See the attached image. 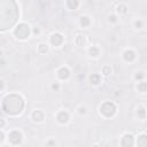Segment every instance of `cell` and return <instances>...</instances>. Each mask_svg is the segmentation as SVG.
Returning <instances> with one entry per match:
<instances>
[{
    "label": "cell",
    "mask_w": 147,
    "mask_h": 147,
    "mask_svg": "<svg viewBox=\"0 0 147 147\" xmlns=\"http://www.w3.org/2000/svg\"><path fill=\"white\" fill-rule=\"evenodd\" d=\"M116 114H117V106L113 101L107 100V101L102 102L99 107V115L105 119L113 118V117H115Z\"/></svg>",
    "instance_id": "1"
},
{
    "label": "cell",
    "mask_w": 147,
    "mask_h": 147,
    "mask_svg": "<svg viewBox=\"0 0 147 147\" xmlns=\"http://www.w3.org/2000/svg\"><path fill=\"white\" fill-rule=\"evenodd\" d=\"M13 36L17 39V40H21V41H24L26 39L30 38L31 36V26L24 22L22 23H18L14 30H13Z\"/></svg>",
    "instance_id": "2"
},
{
    "label": "cell",
    "mask_w": 147,
    "mask_h": 147,
    "mask_svg": "<svg viewBox=\"0 0 147 147\" xmlns=\"http://www.w3.org/2000/svg\"><path fill=\"white\" fill-rule=\"evenodd\" d=\"M6 139L8 140V144L9 145L17 146V145H21L22 141H23V133L18 129H11V130L8 131Z\"/></svg>",
    "instance_id": "3"
},
{
    "label": "cell",
    "mask_w": 147,
    "mask_h": 147,
    "mask_svg": "<svg viewBox=\"0 0 147 147\" xmlns=\"http://www.w3.org/2000/svg\"><path fill=\"white\" fill-rule=\"evenodd\" d=\"M63 44H64V36L60 31H54V32H52L49 34V37H48V45L59 48V47L63 46Z\"/></svg>",
    "instance_id": "4"
},
{
    "label": "cell",
    "mask_w": 147,
    "mask_h": 147,
    "mask_svg": "<svg viewBox=\"0 0 147 147\" xmlns=\"http://www.w3.org/2000/svg\"><path fill=\"white\" fill-rule=\"evenodd\" d=\"M55 121L59 125H62V126H65L70 123L71 121V116H70V113L68 110H59L56 114H55Z\"/></svg>",
    "instance_id": "5"
},
{
    "label": "cell",
    "mask_w": 147,
    "mask_h": 147,
    "mask_svg": "<svg viewBox=\"0 0 147 147\" xmlns=\"http://www.w3.org/2000/svg\"><path fill=\"white\" fill-rule=\"evenodd\" d=\"M55 76H56L57 80H60V82H65V80H68V79L71 77V70H70V68L67 67V65H61V67H59V68L56 69Z\"/></svg>",
    "instance_id": "6"
},
{
    "label": "cell",
    "mask_w": 147,
    "mask_h": 147,
    "mask_svg": "<svg viewBox=\"0 0 147 147\" xmlns=\"http://www.w3.org/2000/svg\"><path fill=\"white\" fill-rule=\"evenodd\" d=\"M122 60L126 63H133L137 60V53L133 48H125L122 52Z\"/></svg>",
    "instance_id": "7"
},
{
    "label": "cell",
    "mask_w": 147,
    "mask_h": 147,
    "mask_svg": "<svg viewBox=\"0 0 147 147\" xmlns=\"http://www.w3.org/2000/svg\"><path fill=\"white\" fill-rule=\"evenodd\" d=\"M30 118L34 123H42L46 119V114L42 109H33L30 114Z\"/></svg>",
    "instance_id": "8"
},
{
    "label": "cell",
    "mask_w": 147,
    "mask_h": 147,
    "mask_svg": "<svg viewBox=\"0 0 147 147\" xmlns=\"http://www.w3.org/2000/svg\"><path fill=\"white\" fill-rule=\"evenodd\" d=\"M119 145H121V146H124V147H127V146H134V136H133L132 133L125 132V133L121 137Z\"/></svg>",
    "instance_id": "9"
},
{
    "label": "cell",
    "mask_w": 147,
    "mask_h": 147,
    "mask_svg": "<svg viewBox=\"0 0 147 147\" xmlns=\"http://www.w3.org/2000/svg\"><path fill=\"white\" fill-rule=\"evenodd\" d=\"M86 53L91 59H98L101 55V49L98 45H91L86 48Z\"/></svg>",
    "instance_id": "10"
},
{
    "label": "cell",
    "mask_w": 147,
    "mask_h": 147,
    "mask_svg": "<svg viewBox=\"0 0 147 147\" xmlns=\"http://www.w3.org/2000/svg\"><path fill=\"white\" fill-rule=\"evenodd\" d=\"M88 83L92 85V86H99L102 84V76L98 72H93V74H90L88 77Z\"/></svg>",
    "instance_id": "11"
},
{
    "label": "cell",
    "mask_w": 147,
    "mask_h": 147,
    "mask_svg": "<svg viewBox=\"0 0 147 147\" xmlns=\"http://www.w3.org/2000/svg\"><path fill=\"white\" fill-rule=\"evenodd\" d=\"M92 24V20L88 15H82L78 18V25L80 29H88Z\"/></svg>",
    "instance_id": "12"
},
{
    "label": "cell",
    "mask_w": 147,
    "mask_h": 147,
    "mask_svg": "<svg viewBox=\"0 0 147 147\" xmlns=\"http://www.w3.org/2000/svg\"><path fill=\"white\" fill-rule=\"evenodd\" d=\"M74 42L77 47H85L87 44V37L83 33H77L74 38Z\"/></svg>",
    "instance_id": "13"
},
{
    "label": "cell",
    "mask_w": 147,
    "mask_h": 147,
    "mask_svg": "<svg viewBox=\"0 0 147 147\" xmlns=\"http://www.w3.org/2000/svg\"><path fill=\"white\" fill-rule=\"evenodd\" d=\"M127 13H129V7H127V5L124 3V2L118 3V5L116 6V8H115V14H116L118 17L125 16Z\"/></svg>",
    "instance_id": "14"
},
{
    "label": "cell",
    "mask_w": 147,
    "mask_h": 147,
    "mask_svg": "<svg viewBox=\"0 0 147 147\" xmlns=\"http://www.w3.org/2000/svg\"><path fill=\"white\" fill-rule=\"evenodd\" d=\"M147 145V136L145 132L140 133L137 138H134V146H141L145 147Z\"/></svg>",
    "instance_id": "15"
},
{
    "label": "cell",
    "mask_w": 147,
    "mask_h": 147,
    "mask_svg": "<svg viewBox=\"0 0 147 147\" xmlns=\"http://www.w3.org/2000/svg\"><path fill=\"white\" fill-rule=\"evenodd\" d=\"M37 53L39 55H46L48 52H49V45L46 44V42H40L37 45Z\"/></svg>",
    "instance_id": "16"
},
{
    "label": "cell",
    "mask_w": 147,
    "mask_h": 147,
    "mask_svg": "<svg viewBox=\"0 0 147 147\" xmlns=\"http://www.w3.org/2000/svg\"><path fill=\"white\" fill-rule=\"evenodd\" d=\"M65 7L69 10H77L80 7V0H65Z\"/></svg>",
    "instance_id": "17"
},
{
    "label": "cell",
    "mask_w": 147,
    "mask_h": 147,
    "mask_svg": "<svg viewBox=\"0 0 147 147\" xmlns=\"http://www.w3.org/2000/svg\"><path fill=\"white\" fill-rule=\"evenodd\" d=\"M136 88H137V91H138L139 93H141V94H145V93L147 92V83H146V80L144 79V80L137 82Z\"/></svg>",
    "instance_id": "18"
},
{
    "label": "cell",
    "mask_w": 147,
    "mask_h": 147,
    "mask_svg": "<svg viewBox=\"0 0 147 147\" xmlns=\"http://www.w3.org/2000/svg\"><path fill=\"white\" fill-rule=\"evenodd\" d=\"M113 74V68L109 65V64H105L101 67V70H100V75L102 77H108Z\"/></svg>",
    "instance_id": "19"
},
{
    "label": "cell",
    "mask_w": 147,
    "mask_h": 147,
    "mask_svg": "<svg viewBox=\"0 0 147 147\" xmlns=\"http://www.w3.org/2000/svg\"><path fill=\"white\" fill-rule=\"evenodd\" d=\"M136 114H137V117L140 121H145L146 119V108H145V106H139L137 108Z\"/></svg>",
    "instance_id": "20"
},
{
    "label": "cell",
    "mask_w": 147,
    "mask_h": 147,
    "mask_svg": "<svg viewBox=\"0 0 147 147\" xmlns=\"http://www.w3.org/2000/svg\"><path fill=\"white\" fill-rule=\"evenodd\" d=\"M75 111H76V114L79 115V116H86L87 113H88V109H87V107H86L85 105H79V106L76 107Z\"/></svg>",
    "instance_id": "21"
},
{
    "label": "cell",
    "mask_w": 147,
    "mask_h": 147,
    "mask_svg": "<svg viewBox=\"0 0 147 147\" xmlns=\"http://www.w3.org/2000/svg\"><path fill=\"white\" fill-rule=\"evenodd\" d=\"M144 25H145V23L141 18H134L132 21V26L134 30H141L144 28Z\"/></svg>",
    "instance_id": "22"
},
{
    "label": "cell",
    "mask_w": 147,
    "mask_h": 147,
    "mask_svg": "<svg viewBox=\"0 0 147 147\" xmlns=\"http://www.w3.org/2000/svg\"><path fill=\"white\" fill-rule=\"evenodd\" d=\"M145 77H146L145 71H144V70H138V71H136V72H134V75H133V80L137 83V82L144 80V79H145Z\"/></svg>",
    "instance_id": "23"
},
{
    "label": "cell",
    "mask_w": 147,
    "mask_h": 147,
    "mask_svg": "<svg viewBox=\"0 0 147 147\" xmlns=\"http://www.w3.org/2000/svg\"><path fill=\"white\" fill-rule=\"evenodd\" d=\"M51 90H52L53 92H59V91L61 90V83H60L59 80L52 83V84H51Z\"/></svg>",
    "instance_id": "24"
},
{
    "label": "cell",
    "mask_w": 147,
    "mask_h": 147,
    "mask_svg": "<svg viewBox=\"0 0 147 147\" xmlns=\"http://www.w3.org/2000/svg\"><path fill=\"white\" fill-rule=\"evenodd\" d=\"M118 16L116 15V14H110V15H108V22L109 23H111V24H116L117 22H118Z\"/></svg>",
    "instance_id": "25"
},
{
    "label": "cell",
    "mask_w": 147,
    "mask_h": 147,
    "mask_svg": "<svg viewBox=\"0 0 147 147\" xmlns=\"http://www.w3.org/2000/svg\"><path fill=\"white\" fill-rule=\"evenodd\" d=\"M31 34L32 36H36V37H39L41 34V29L39 26H33L31 28Z\"/></svg>",
    "instance_id": "26"
},
{
    "label": "cell",
    "mask_w": 147,
    "mask_h": 147,
    "mask_svg": "<svg viewBox=\"0 0 147 147\" xmlns=\"http://www.w3.org/2000/svg\"><path fill=\"white\" fill-rule=\"evenodd\" d=\"M6 138H7V136H6L5 131H3L2 129H0V145L5 144V141H6Z\"/></svg>",
    "instance_id": "27"
},
{
    "label": "cell",
    "mask_w": 147,
    "mask_h": 147,
    "mask_svg": "<svg viewBox=\"0 0 147 147\" xmlns=\"http://www.w3.org/2000/svg\"><path fill=\"white\" fill-rule=\"evenodd\" d=\"M5 64H6V56L3 51L0 49V65H5Z\"/></svg>",
    "instance_id": "28"
},
{
    "label": "cell",
    "mask_w": 147,
    "mask_h": 147,
    "mask_svg": "<svg viewBox=\"0 0 147 147\" xmlns=\"http://www.w3.org/2000/svg\"><path fill=\"white\" fill-rule=\"evenodd\" d=\"M6 88H7V84H6V82H5L3 79H1V78H0V93L5 92V91H6Z\"/></svg>",
    "instance_id": "29"
},
{
    "label": "cell",
    "mask_w": 147,
    "mask_h": 147,
    "mask_svg": "<svg viewBox=\"0 0 147 147\" xmlns=\"http://www.w3.org/2000/svg\"><path fill=\"white\" fill-rule=\"evenodd\" d=\"M7 125V121L5 118H0V129H5Z\"/></svg>",
    "instance_id": "30"
},
{
    "label": "cell",
    "mask_w": 147,
    "mask_h": 147,
    "mask_svg": "<svg viewBox=\"0 0 147 147\" xmlns=\"http://www.w3.org/2000/svg\"><path fill=\"white\" fill-rule=\"evenodd\" d=\"M46 145H53V146H55L56 145V142H55V140H49V141H46Z\"/></svg>",
    "instance_id": "31"
}]
</instances>
